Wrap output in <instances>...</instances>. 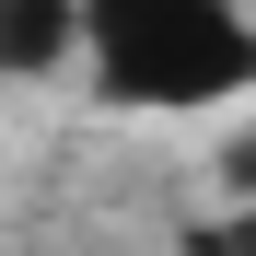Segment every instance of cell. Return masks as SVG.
Masks as SVG:
<instances>
[{
	"mask_svg": "<svg viewBox=\"0 0 256 256\" xmlns=\"http://www.w3.org/2000/svg\"><path fill=\"white\" fill-rule=\"evenodd\" d=\"M222 210H256V128L222 140Z\"/></svg>",
	"mask_w": 256,
	"mask_h": 256,
	"instance_id": "4",
	"label": "cell"
},
{
	"mask_svg": "<svg viewBox=\"0 0 256 256\" xmlns=\"http://www.w3.org/2000/svg\"><path fill=\"white\" fill-rule=\"evenodd\" d=\"M82 70L128 116H222L256 94L244 0H82Z\"/></svg>",
	"mask_w": 256,
	"mask_h": 256,
	"instance_id": "1",
	"label": "cell"
},
{
	"mask_svg": "<svg viewBox=\"0 0 256 256\" xmlns=\"http://www.w3.org/2000/svg\"><path fill=\"white\" fill-rule=\"evenodd\" d=\"M175 256H256V210H222V222H186Z\"/></svg>",
	"mask_w": 256,
	"mask_h": 256,
	"instance_id": "3",
	"label": "cell"
},
{
	"mask_svg": "<svg viewBox=\"0 0 256 256\" xmlns=\"http://www.w3.org/2000/svg\"><path fill=\"white\" fill-rule=\"evenodd\" d=\"M82 70V0H0V82Z\"/></svg>",
	"mask_w": 256,
	"mask_h": 256,
	"instance_id": "2",
	"label": "cell"
}]
</instances>
